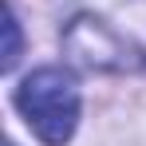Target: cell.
<instances>
[{
    "label": "cell",
    "mask_w": 146,
    "mask_h": 146,
    "mask_svg": "<svg viewBox=\"0 0 146 146\" xmlns=\"http://www.w3.org/2000/svg\"><path fill=\"white\" fill-rule=\"evenodd\" d=\"M16 107L36 130V138L48 146H63L79 122V87L63 67H40L20 83Z\"/></svg>",
    "instance_id": "1"
},
{
    "label": "cell",
    "mask_w": 146,
    "mask_h": 146,
    "mask_svg": "<svg viewBox=\"0 0 146 146\" xmlns=\"http://www.w3.org/2000/svg\"><path fill=\"white\" fill-rule=\"evenodd\" d=\"M20 59V28H16V16H8V51H4V71H12Z\"/></svg>",
    "instance_id": "2"
}]
</instances>
